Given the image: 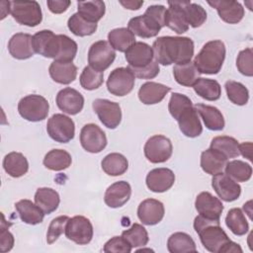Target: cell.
Masks as SVG:
<instances>
[{
  "mask_svg": "<svg viewBox=\"0 0 253 253\" xmlns=\"http://www.w3.org/2000/svg\"><path fill=\"white\" fill-rule=\"evenodd\" d=\"M8 50L16 59H28L35 53L33 47V36L25 33H17L8 42Z\"/></svg>",
  "mask_w": 253,
  "mask_h": 253,
  "instance_id": "22",
  "label": "cell"
},
{
  "mask_svg": "<svg viewBox=\"0 0 253 253\" xmlns=\"http://www.w3.org/2000/svg\"><path fill=\"white\" fill-rule=\"evenodd\" d=\"M69 218L70 217L67 215H60L50 221L46 233L47 244H52L53 242H55L58 237L65 231V226Z\"/></svg>",
  "mask_w": 253,
  "mask_h": 253,
  "instance_id": "49",
  "label": "cell"
},
{
  "mask_svg": "<svg viewBox=\"0 0 253 253\" xmlns=\"http://www.w3.org/2000/svg\"><path fill=\"white\" fill-rule=\"evenodd\" d=\"M11 223H8L5 220L4 214H2V221L0 226V251L1 252H8L14 246V236L9 231V226Z\"/></svg>",
  "mask_w": 253,
  "mask_h": 253,
  "instance_id": "52",
  "label": "cell"
},
{
  "mask_svg": "<svg viewBox=\"0 0 253 253\" xmlns=\"http://www.w3.org/2000/svg\"><path fill=\"white\" fill-rule=\"evenodd\" d=\"M80 143L87 152L99 153L107 145V136L97 125L87 124L80 131Z\"/></svg>",
  "mask_w": 253,
  "mask_h": 253,
  "instance_id": "13",
  "label": "cell"
},
{
  "mask_svg": "<svg viewBox=\"0 0 253 253\" xmlns=\"http://www.w3.org/2000/svg\"><path fill=\"white\" fill-rule=\"evenodd\" d=\"M15 209L18 211L22 221L31 225H36L42 222L45 214L40 207L27 199L17 202L15 204Z\"/></svg>",
  "mask_w": 253,
  "mask_h": 253,
  "instance_id": "29",
  "label": "cell"
},
{
  "mask_svg": "<svg viewBox=\"0 0 253 253\" xmlns=\"http://www.w3.org/2000/svg\"><path fill=\"white\" fill-rule=\"evenodd\" d=\"M132 247L123 236H114L108 240L103 248L107 253H130Z\"/></svg>",
  "mask_w": 253,
  "mask_h": 253,
  "instance_id": "51",
  "label": "cell"
},
{
  "mask_svg": "<svg viewBox=\"0 0 253 253\" xmlns=\"http://www.w3.org/2000/svg\"><path fill=\"white\" fill-rule=\"evenodd\" d=\"M135 77L139 79H152L156 77L159 73V63L155 60H152L148 65L141 68H130Z\"/></svg>",
  "mask_w": 253,
  "mask_h": 253,
  "instance_id": "53",
  "label": "cell"
},
{
  "mask_svg": "<svg viewBox=\"0 0 253 253\" xmlns=\"http://www.w3.org/2000/svg\"><path fill=\"white\" fill-rule=\"evenodd\" d=\"M46 4L51 13L61 14L68 9L71 2L69 0H48Z\"/></svg>",
  "mask_w": 253,
  "mask_h": 253,
  "instance_id": "55",
  "label": "cell"
},
{
  "mask_svg": "<svg viewBox=\"0 0 253 253\" xmlns=\"http://www.w3.org/2000/svg\"><path fill=\"white\" fill-rule=\"evenodd\" d=\"M46 131L56 142L67 143L74 137L75 125L69 117L63 114H54L47 121Z\"/></svg>",
  "mask_w": 253,
  "mask_h": 253,
  "instance_id": "7",
  "label": "cell"
},
{
  "mask_svg": "<svg viewBox=\"0 0 253 253\" xmlns=\"http://www.w3.org/2000/svg\"><path fill=\"white\" fill-rule=\"evenodd\" d=\"M242 253V249L240 247L239 244L229 240L225 245L224 247L221 249V252L220 253Z\"/></svg>",
  "mask_w": 253,
  "mask_h": 253,
  "instance_id": "57",
  "label": "cell"
},
{
  "mask_svg": "<svg viewBox=\"0 0 253 253\" xmlns=\"http://www.w3.org/2000/svg\"><path fill=\"white\" fill-rule=\"evenodd\" d=\"M116 58V50L107 41L94 42L88 50V63L93 69L103 72L111 66Z\"/></svg>",
  "mask_w": 253,
  "mask_h": 253,
  "instance_id": "9",
  "label": "cell"
},
{
  "mask_svg": "<svg viewBox=\"0 0 253 253\" xmlns=\"http://www.w3.org/2000/svg\"><path fill=\"white\" fill-rule=\"evenodd\" d=\"M225 224L229 230L237 236L245 235L249 230L248 221L243 211L238 208H233L228 211L225 216Z\"/></svg>",
  "mask_w": 253,
  "mask_h": 253,
  "instance_id": "40",
  "label": "cell"
},
{
  "mask_svg": "<svg viewBox=\"0 0 253 253\" xmlns=\"http://www.w3.org/2000/svg\"><path fill=\"white\" fill-rule=\"evenodd\" d=\"M120 4L123 5L126 9L128 10H138L142 5H143V1H132V0H127V1H120Z\"/></svg>",
  "mask_w": 253,
  "mask_h": 253,
  "instance_id": "58",
  "label": "cell"
},
{
  "mask_svg": "<svg viewBox=\"0 0 253 253\" xmlns=\"http://www.w3.org/2000/svg\"><path fill=\"white\" fill-rule=\"evenodd\" d=\"M101 166L103 171L109 176H120L123 175L128 168L127 159L121 153L113 152L106 155Z\"/></svg>",
  "mask_w": 253,
  "mask_h": 253,
  "instance_id": "35",
  "label": "cell"
},
{
  "mask_svg": "<svg viewBox=\"0 0 253 253\" xmlns=\"http://www.w3.org/2000/svg\"><path fill=\"white\" fill-rule=\"evenodd\" d=\"M208 4L217 11L219 18L225 23L237 24L244 17V8L237 1L216 0L208 1Z\"/></svg>",
  "mask_w": 253,
  "mask_h": 253,
  "instance_id": "17",
  "label": "cell"
},
{
  "mask_svg": "<svg viewBox=\"0 0 253 253\" xmlns=\"http://www.w3.org/2000/svg\"><path fill=\"white\" fill-rule=\"evenodd\" d=\"M198 114L204 121L207 128L211 130H222L225 125L221 112L213 107L205 104H197L195 106Z\"/></svg>",
  "mask_w": 253,
  "mask_h": 253,
  "instance_id": "30",
  "label": "cell"
},
{
  "mask_svg": "<svg viewBox=\"0 0 253 253\" xmlns=\"http://www.w3.org/2000/svg\"><path fill=\"white\" fill-rule=\"evenodd\" d=\"M79 81L83 89L92 91L98 89L103 84L104 74L103 72L93 69L91 66H86L80 74Z\"/></svg>",
  "mask_w": 253,
  "mask_h": 253,
  "instance_id": "47",
  "label": "cell"
},
{
  "mask_svg": "<svg viewBox=\"0 0 253 253\" xmlns=\"http://www.w3.org/2000/svg\"><path fill=\"white\" fill-rule=\"evenodd\" d=\"M126 59L130 68H141L153 60L152 47L142 42H135L126 51Z\"/></svg>",
  "mask_w": 253,
  "mask_h": 253,
  "instance_id": "21",
  "label": "cell"
},
{
  "mask_svg": "<svg viewBox=\"0 0 253 253\" xmlns=\"http://www.w3.org/2000/svg\"><path fill=\"white\" fill-rule=\"evenodd\" d=\"M66 237L79 245L88 244L93 237V225L91 221L83 215H75L68 219L65 231Z\"/></svg>",
  "mask_w": 253,
  "mask_h": 253,
  "instance_id": "11",
  "label": "cell"
},
{
  "mask_svg": "<svg viewBox=\"0 0 253 253\" xmlns=\"http://www.w3.org/2000/svg\"><path fill=\"white\" fill-rule=\"evenodd\" d=\"M179 128L187 137H197L203 131V126L198 116V112L194 106L185 109L176 120Z\"/></svg>",
  "mask_w": 253,
  "mask_h": 253,
  "instance_id": "23",
  "label": "cell"
},
{
  "mask_svg": "<svg viewBox=\"0 0 253 253\" xmlns=\"http://www.w3.org/2000/svg\"><path fill=\"white\" fill-rule=\"evenodd\" d=\"M145 14L151 16L162 28L165 27L166 8L163 5H151L147 7Z\"/></svg>",
  "mask_w": 253,
  "mask_h": 253,
  "instance_id": "54",
  "label": "cell"
},
{
  "mask_svg": "<svg viewBox=\"0 0 253 253\" xmlns=\"http://www.w3.org/2000/svg\"><path fill=\"white\" fill-rule=\"evenodd\" d=\"M77 10V13L85 20L92 23H97L105 15L106 6L105 3L101 0L78 1Z\"/></svg>",
  "mask_w": 253,
  "mask_h": 253,
  "instance_id": "33",
  "label": "cell"
},
{
  "mask_svg": "<svg viewBox=\"0 0 253 253\" xmlns=\"http://www.w3.org/2000/svg\"><path fill=\"white\" fill-rule=\"evenodd\" d=\"M153 57L162 65L184 64L194 55V42L188 37H159L152 44Z\"/></svg>",
  "mask_w": 253,
  "mask_h": 253,
  "instance_id": "2",
  "label": "cell"
},
{
  "mask_svg": "<svg viewBox=\"0 0 253 253\" xmlns=\"http://www.w3.org/2000/svg\"><path fill=\"white\" fill-rule=\"evenodd\" d=\"M239 153L249 161H252V142L247 141L239 144Z\"/></svg>",
  "mask_w": 253,
  "mask_h": 253,
  "instance_id": "56",
  "label": "cell"
},
{
  "mask_svg": "<svg viewBox=\"0 0 253 253\" xmlns=\"http://www.w3.org/2000/svg\"><path fill=\"white\" fill-rule=\"evenodd\" d=\"M10 13L16 22L28 27H36L42 20L41 6L34 0L10 1Z\"/></svg>",
  "mask_w": 253,
  "mask_h": 253,
  "instance_id": "5",
  "label": "cell"
},
{
  "mask_svg": "<svg viewBox=\"0 0 253 253\" xmlns=\"http://www.w3.org/2000/svg\"><path fill=\"white\" fill-rule=\"evenodd\" d=\"M108 42L115 50L126 52L135 42V36L127 28H117L109 32Z\"/></svg>",
  "mask_w": 253,
  "mask_h": 253,
  "instance_id": "34",
  "label": "cell"
},
{
  "mask_svg": "<svg viewBox=\"0 0 253 253\" xmlns=\"http://www.w3.org/2000/svg\"><path fill=\"white\" fill-rule=\"evenodd\" d=\"M167 249L170 253L196 252L197 247L194 239L185 232H175L167 240Z\"/></svg>",
  "mask_w": 253,
  "mask_h": 253,
  "instance_id": "37",
  "label": "cell"
},
{
  "mask_svg": "<svg viewBox=\"0 0 253 253\" xmlns=\"http://www.w3.org/2000/svg\"><path fill=\"white\" fill-rule=\"evenodd\" d=\"M3 168L9 176L20 178L28 172L29 162L21 152L13 151L4 157Z\"/></svg>",
  "mask_w": 253,
  "mask_h": 253,
  "instance_id": "31",
  "label": "cell"
},
{
  "mask_svg": "<svg viewBox=\"0 0 253 253\" xmlns=\"http://www.w3.org/2000/svg\"><path fill=\"white\" fill-rule=\"evenodd\" d=\"M127 29L139 38L149 39L156 37L162 27L149 15L143 14L141 16L133 17L128 21Z\"/></svg>",
  "mask_w": 253,
  "mask_h": 253,
  "instance_id": "18",
  "label": "cell"
},
{
  "mask_svg": "<svg viewBox=\"0 0 253 253\" xmlns=\"http://www.w3.org/2000/svg\"><path fill=\"white\" fill-rule=\"evenodd\" d=\"M236 67L238 71L248 77L253 75V52L252 48L248 47L241 50L236 58Z\"/></svg>",
  "mask_w": 253,
  "mask_h": 253,
  "instance_id": "50",
  "label": "cell"
},
{
  "mask_svg": "<svg viewBox=\"0 0 253 253\" xmlns=\"http://www.w3.org/2000/svg\"><path fill=\"white\" fill-rule=\"evenodd\" d=\"M135 76L128 66L118 67L110 73L107 80V89L112 95L123 97L132 91Z\"/></svg>",
  "mask_w": 253,
  "mask_h": 253,
  "instance_id": "8",
  "label": "cell"
},
{
  "mask_svg": "<svg viewBox=\"0 0 253 253\" xmlns=\"http://www.w3.org/2000/svg\"><path fill=\"white\" fill-rule=\"evenodd\" d=\"M43 165L52 171H62L67 169L72 162L71 155L63 149H52L43 158Z\"/></svg>",
  "mask_w": 253,
  "mask_h": 253,
  "instance_id": "39",
  "label": "cell"
},
{
  "mask_svg": "<svg viewBox=\"0 0 253 253\" xmlns=\"http://www.w3.org/2000/svg\"><path fill=\"white\" fill-rule=\"evenodd\" d=\"M173 75L176 82L185 87H193L200 76V72L192 61L184 64H175Z\"/></svg>",
  "mask_w": 253,
  "mask_h": 253,
  "instance_id": "36",
  "label": "cell"
},
{
  "mask_svg": "<svg viewBox=\"0 0 253 253\" xmlns=\"http://www.w3.org/2000/svg\"><path fill=\"white\" fill-rule=\"evenodd\" d=\"M69 31L77 37H86L93 35L97 30V23L85 20L78 13H74L67 22Z\"/></svg>",
  "mask_w": 253,
  "mask_h": 253,
  "instance_id": "43",
  "label": "cell"
},
{
  "mask_svg": "<svg viewBox=\"0 0 253 253\" xmlns=\"http://www.w3.org/2000/svg\"><path fill=\"white\" fill-rule=\"evenodd\" d=\"M122 236L130 244L132 248L143 247L148 243L147 230L139 223H133L130 228L124 230Z\"/></svg>",
  "mask_w": 253,
  "mask_h": 253,
  "instance_id": "46",
  "label": "cell"
},
{
  "mask_svg": "<svg viewBox=\"0 0 253 253\" xmlns=\"http://www.w3.org/2000/svg\"><path fill=\"white\" fill-rule=\"evenodd\" d=\"M182 8L187 23L192 28H199L206 22L207 11L201 5L190 1H182Z\"/></svg>",
  "mask_w": 253,
  "mask_h": 253,
  "instance_id": "42",
  "label": "cell"
},
{
  "mask_svg": "<svg viewBox=\"0 0 253 253\" xmlns=\"http://www.w3.org/2000/svg\"><path fill=\"white\" fill-rule=\"evenodd\" d=\"M224 87L227 98L233 104L237 106H244L247 104L249 100V91L242 83L228 80L225 82Z\"/></svg>",
  "mask_w": 253,
  "mask_h": 253,
  "instance_id": "45",
  "label": "cell"
},
{
  "mask_svg": "<svg viewBox=\"0 0 253 253\" xmlns=\"http://www.w3.org/2000/svg\"><path fill=\"white\" fill-rule=\"evenodd\" d=\"M171 88L161 83L148 81L142 84L138 90V99L144 105L160 103L170 92Z\"/></svg>",
  "mask_w": 253,
  "mask_h": 253,
  "instance_id": "26",
  "label": "cell"
},
{
  "mask_svg": "<svg viewBox=\"0 0 253 253\" xmlns=\"http://www.w3.org/2000/svg\"><path fill=\"white\" fill-rule=\"evenodd\" d=\"M227 160L228 159L222 153L209 148L201 154V167L204 172L213 176L223 171Z\"/></svg>",
  "mask_w": 253,
  "mask_h": 253,
  "instance_id": "28",
  "label": "cell"
},
{
  "mask_svg": "<svg viewBox=\"0 0 253 253\" xmlns=\"http://www.w3.org/2000/svg\"><path fill=\"white\" fill-rule=\"evenodd\" d=\"M33 47L36 53L55 61L72 62L78 45L66 35H55L50 30H42L33 36Z\"/></svg>",
  "mask_w": 253,
  "mask_h": 253,
  "instance_id": "1",
  "label": "cell"
},
{
  "mask_svg": "<svg viewBox=\"0 0 253 253\" xmlns=\"http://www.w3.org/2000/svg\"><path fill=\"white\" fill-rule=\"evenodd\" d=\"M195 208L200 215L210 219H219L223 211L221 201L210 192H202L197 196Z\"/></svg>",
  "mask_w": 253,
  "mask_h": 253,
  "instance_id": "16",
  "label": "cell"
},
{
  "mask_svg": "<svg viewBox=\"0 0 253 253\" xmlns=\"http://www.w3.org/2000/svg\"><path fill=\"white\" fill-rule=\"evenodd\" d=\"M225 45L219 40L210 41L204 44L194 59V65L200 73L217 74L225 58Z\"/></svg>",
  "mask_w": 253,
  "mask_h": 253,
  "instance_id": "4",
  "label": "cell"
},
{
  "mask_svg": "<svg viewBox=\"0 0 253 253\" xmlns=\"http://www.w3.org/2000/svg\"><path fill=\"white\" fill-rule=\"evenodd\" d=\"M165 213L163 204L155 199L142 201L137 208V216L145 225H155L159 223Z\"/></svg>",
  "mask_w": 253,
  "mask_h": 253,
  "instance_id": "19",
  "label": "cell"
},
{
  "mask_svg": "<svg viewBox=\"0 0 253 253\" xmlns=\"http://www.w3.org/2000/svg\"><path fill=\"white\" fill-rule=\"evenodd\" d=\"M193 88L197 95L208 101H216L221 95V87L219 83L213 79L199 78Z\"/></svg>",
  "mask_w": 253,
  "mask_h": 253,
  "instance_id": "38",
  "label": "cell"
},
{
  "mask_svg": "<svg viewBox=\"0 0 253 253\" xmlns=\"http://www.w3.org/2000/svg\"><path fill=\"white\" fill-rule=\"evenodd\" d=\"M169 8L166 9L165 26L178 35H182L189 30L183 8L182 1H168Z\"/></svg>",
  "mask_w": 253,
  "mask_h": 253,
  "instance_id": "25",
  "label": "cell"
},
{
  "mask_svg": "<svg viewBox=\"0 0 253 253\" xmlns=\"http://www.w3.org/2000/svg\"><path fill=\"white\" fill-rule=\"evenodd\" d=\"M224 170L225 174L235 182H247L252 176L251 165L241 160L227 161Z\"/></svg>",
  "mask_w": 253,
  "mask_h": 253,
  "instance_id": "44",
  "label": "cell"
},
{
  "mask_svg": "<svg viewBox=\"0 0 253 253\" xmlns=\"http://www.w3.org/2000/svg\"><path fill=\"white\" fill-rule=\"evenodd\" d=\"M211 187L216 195L222 201L227 203L237 200L241 194L240 185L222 172L212 176Z\"/></svg>",
  "mask_w": 253,
  "mask_h": 253,
  "instance_id": "14",
  "label": "cell"
},
{
  "mask_svg": "<svg viewBox=\"0 0 253 253\" xmlns=\"http://www.w3.org/2000/svg\"><path fill=\"white\" fill-rule=\"evenodd\" d=\"M194 229L203 246L211 253H220L224 245L230 240L220 227L219 219H210L199 214L195 217Z\"/></svg>",
  "mask_w": 253,
  "mask_h": 253,
  "instance_id": "3",
  "label": "cell"
},
{
  "mask_svg": "<svg viewBox=\"0 0 253 253\" xmlns=\"http://www.w3.org/2000/svg\"><path fill=\"white\" fill-rule=\"evenodd\" d=\"M58 193L51 188H39L35 194V204L40 207L45 214L53 212L59 206Z\"/></svg>",
  "mask_w": 253,
  "mask_h": 253,
  "instance_id": "32",
  "label": "cell"
},
{
  "mask_svg": "<svg viewBox=\"0 0 253 253\" xmlns=\"http://www.w3.org/2000/svg\"><path fill=\"white\" fill-rule=\"evenodd\" d=\"M51 79L59 84H70L76 79L77 67L72 62L52 61L48 68Z\"/></svg>",
  "mask_w": 253,
  "mask_h": 253,
  "instance_id": "27",
  "label": "cell"
},
{
  "mask_svg": "<svg viewBox=\"0 0 253 253\" xmlns=\"http://www.w3.org/2000/svg\"><path fill=\"white\" fill-rule=\"evenodd\" d=\"M175 182V174L168 168H155L148 172L145 183L147 188L154 193L168 191Z\"/></svg>",
  "mask_w": 253,
  "mask_h": 253,
  "instance_id": "20",
  "label": "cell"
},
{
  "mask_svg": "<svg viewBox=\"0 0 253 253\" xmlns=\"http://www.w3.org/2000/svg\"><path fill=\"white\" fill-rule=\"evenodd\" d=\"M92 107L100 122L108 128L114 129L121 124L122 110L119 103L107 99H95Z\"/></svg>",
  "mask_w": 253,
  "mask_h": 253,
  "instance_id": "12",
  "label": "cell"
},
{
  "mask_svg": "<svg viewBox=\"0 0 253 253\" xmlns=\"http://www.w3.org/2000/svg\"><path fill=\"white\" fill-rule=\"evenodd\" d=\"M210 148H212L222 153L227 159L235 158L240 155L238 141L234 137L227 136V135H220V136L213 137L211 139Z\"/></svg>",
  "mask_w": 253,
  "mask_h": 253,
  "instance_id": "41",
  "label": "cell"
},
{
  "mask_svg": "<svg viewBox=\"0 0 253 253\" xmlns=\"http://www.w3.org/2000/svg\"><path fill=\"white\" fill-rule=\"evenodd\" d=\"M131 195V187L126 181H119L109 186L105 192V204L112 208L117 209L123 207L127 203Z\"/></svg>",
  "mask_w": 253,
  "mask_h": 253,
  "instance_id": "24",
  "label": "cell"
},
{
  "mask_svg": "<svg viewBox=\"0 0 253 253\" xmlns=\"http://www.w3.org/2000/svg\"><path fill=\"white\" fill-rule=\"evenodd\" d=\"M49 111L47 100L37 94L25 96L19 101L18 112L20 116L29 122L43 121Z\"/></svg>",
  "mask_w": 253,
  "mask_h": 253,
  "instance_id": "6",
  "label": "cell"
},
{
  "mask_svg": "<svg viewBox=\"0 0 253 253\" xmlns=\"http://www.w3.org/2000/svg\"><path fill=\"white\" fill-rule=\"evenodd\" d=\"M143 151L146 159L151 163H163L171 157L173 146L168 137L156 134L147 139Z\"/></svg>",
  "mask_w": 253,
  "mask_h": 253,
  "instance_id": "10",
  "label": "cell"
},
{
  "mask_svg": "<svg viewBox=\"0 0 253 253\" xmlns=\"http://www.w3.org/2000/svg\"><path fill=\"white\" fill-rule=\"evenodd\" d=\"M55 101L59 110L71 116L80 113L84 106L83 95L70 87L60 90L56 95Z\"/></svg>",
  "mask_w": 253,
  "mask_h": 253,
  "instance_id": "15",
  "label": "cell"
},
{
  "mask_svg": "<svg viewBox=\"0 0 253 253\" xmlns=\"http://www.w3.org/2000/svg\"><path fill=\"white\" fill-rule=\"evenodd\" d=\"M193 106V103L189 97L181 93H173L168 103V110L170 115L177 120L179 115L188 107Z\"/></svg>",
  "mask_w": 253,
  "mask_h": 253,
  "instance_id": "48",
  "label": "cell"
}]
</instances>
